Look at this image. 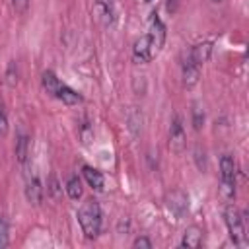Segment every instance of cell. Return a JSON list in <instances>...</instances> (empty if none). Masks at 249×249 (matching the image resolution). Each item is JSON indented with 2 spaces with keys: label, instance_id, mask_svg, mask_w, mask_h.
Here are the masks:
<instances>
[{
  "label": "cell",
  "instance_id": "cell-21",
  "mask_svg": "<svg viewBox=\"0 0 249 249\" xmlns=\"http://www.w3.org/2000/svg\"><path fill=\"white\" fill-rule=\"evenodd\" d=\"M80 140L84 144H89V140H93V128H91V124L88 121L82 123V126H80Z\"/></svg>",
  "mask_w": 249,
  "mask_h": 249
},
{
  "label": "cell",
  "instance_id": "cell-17",
  "mask_svg": "<svg viewBox=\"0 0 249 249\" xmlns=\"http://www.w3.org/2000/svg\"><path fill=\"white\" fill-rule=\"evenodd\" d=\"M41 84H43V89H45L49 95H53V93H54V89L58 88L60 80L56 78V74H54V72L45 70V72H43V76H41Z\"/></svg>",
  "mask_w": 249,
  "mask_h": 249
},
{
  "label": "cell",
  "instance_id": "cell-27",
  "mask_svg": "<svg viewBox=\"0 0 249 249\" xmlns=\"http://www.w3.org/2000/svg\"><path fill=\"white\" fill-rule=\"evenodd\" d=\"M177 4H179V0H167V10L173 14L177 10Z\"/></svg>",
  "mask_w": 249,
  "mask_h": 249
},
{
  "label": "cell",
  "instance_id": "cell-3",
  "mask_svg": "<svg viewBox=\"0 0 249 249\" xmlns=\"http://www.w3.org/2000/svg\"><path fill=\"white\" fill-rule=\"evenodd\" d=\"M224 220H226V228H228V233H230V239L235 243V245H241L243 239H245V226H243V218L239 214V210L230 204L224 212Z\"/></svg>",
  "mask_w": 249,
  "mask_h": 249
},
{
  "label": "cell",
  "instance_id": "cell-2",
  "mask_svg": "<svg viewBox=\"0 0 249 249\" xmlns=\"http://www.w3.org/2000/svg\"><path fill=\"white\" fill-rule=\"evenodd\" d=\"M235 161L230 154L220 158V195L226 200L235 196Z\"/></svg>",
  "mask_w": 249,
  "mask_h": 249
},
{
  "label": "cell",
  "instance_id": "cell-1",
  "mask_svg": "<svg viewBox=\"0 0 249 249\" xmlns=\"http://www.w3.org/2000/svg\"><path fill=\"white\" fill-rule=\"evenodd\" d=\"M78 222H80V228H82L86 237H89V239L97 237L99 231H101V208H99V202L93 200V198H88L78 210Z\"/></svg>",
  "mask_w": 249,
  "mask_h": 249
},
{
  "label": "cell",
  "instance_id": "cell-26",
  "mask_svg": "<svg viewBox=\"0 0 249 249\" xmlns=\"http://www.w3.org/2000/svg\"><path fill=\"white\" fill-rule=\"evenodd\" d=\"M132 247H140V249H152V241L148 239V237H144V235H140V237H136L134 239V243H132Z\"/></svg>",
  "mask_w": 249,
  "mask_h": 249
},
{
  "label": "cell",
  "instance_id": "cell-25",
  "mask_svg": "<svg viewBox=\"0 0 249 249\" xmlns=\"http://www.w3.org/2000/svg\"><path fill=\"white\" fill-rule=\"evenodd\" d=\"M8 245V226L4 222V218H0V247Z\"/></svg>",
  "mask_w": 249,
  "mask_h": 249
},
{
  "label": "cell",
  "instance_id": "cell-4",
  "mask_svg": "<svg viewBox=\"0 0 249 249\" xmlns=\"http://www.w3.org/2000/svg\"><path fill=\"white\" fill-rule=\"evenodd\" d=\"M148 37H150V43H152V49H154V53H160L161 51V47H163V43H165V25L161 23V19H160V16L156 14V12H152L150 14V19H148Z\"/></svg>",
  "mask_w": 249,
  "mask_h": 249
},
{
  "label": "cell",
  "instance_id": "cell-6",
  "mask_svg": "<svg viewBox=\"0 0 249 249\" xmlns=\"http://www.w3.org/2000/svg\"><path fill=\"white\" fill-rule=\"evenodd\" d=\"M25 198L29 200V204L37 206L43 198V187H41V181L37 177V173H33V169L27 167L25 171Z\"/></svg>",
  "mask_w": 249,
  "mask_h": 249
},
{
  "label": "cell",
  "instance_id": "cell-18",
  "mask_svg": "<svg viewBox=\"0 0 249 249\" xmlns=\"http://www.w3.org/2000/svg\"><path fill=\"white\" fill-rule=\"evenodd\" d=\"M128 128L132 130L134 136H138L140 130H142V113L136 111V107H132L130 113H128Z\"/></svg>",
  "mask_w": 249,
  "mask_h": 249
},
{
  "label": "cell",
  "instance_id": "cell-19",
  "mask_svg": "<svg viewBox=\"0 0 249 249\" xmlns=\"http://www.w3.org/2000/svg\"><path fill=\"white\" fill-rule=\"evenodd\" d=\"M193 126H195V130H200L204 126V111L198 103L193 105Z\"/></svg>",
  "mask_w": 249,
  "mask_h": 249
},
{
  "label": "cell",
  "instance_id": "cell-8",
  "mask_svg": "<svg viewBox=\"0 0 249 249\" xmlns=\"http://www.w3.org/2000/svg\"><path fill=\"white\" fill-rule=\"evenodd\" d=\"M165 204H167V208H169L177 218H181V216L189 210V196H187L181 189H175V191H171V193L165 196Z\"/></svg>",
  "mask_w": 249,
  "mask_h": 249
},
{
  "label": "cell",
  "instance_id": "cell-23",
  "mask_svg": "<svg viewBox=\"0 0 249 249\" xmlns=\"http://www.w3.org/2000/svg\"><path fill=\"white\" fill-rule=\"evenodd\" d=\"M12 8L16 14H25L29 8V0H12Z\"/></svg>",
  "mask_w": 249,
  "mask_h": 249
},
{
  "label": "cell",
  "instance_id": "cell-24",
  "mask_svg": "<svg viewBox=\"0 0 249 249\" xmlns=\"http://www.w3.org/2000/svg\"><path fill=\"white\" fill-rule=\"evenodd\" d=\"M6 134H8V117L4 107L0 105V136H6Z\"/></svg>",
  "mask_w": 249,
  "mask_h": 249
},
{
  "label": "cell",
  "instance_id": "cell-9",
  "mask_svg": "<svg viewBox=\"0 0 249 249\" xmlns=\"http://www.w3.org/2000/svg\"><path fill=\"white\" fill-rule=\"evenodd\" d=\"M198 76H200V64H196L189 54L187 58L183 60V84L187 88H193L196 82H198Z\"/></svg>",
  "mask_w": 249,
  "mask_h": 249
},
{
  "label": "cell",
  "instance_id": "cell-28",
  "mask_svg": "<svg viewBox=\"0 0 249 249\" xmlns=\"http://www.w3.org/2000/svg\"><path fill=\"white\" fill-rule=\"evenodd\" d=\"M146 2H152V0H146Z\"/></svg>",
  "mask_w": 249,
  "mask_h": 249
},
{
  "label": "cell",
  "instance_id": "cell-22",
  "mask_svg": "<svg viewBox=\"0 0 249 249\" xmlns=\"http://www.w3.org/2000/svg\"><path fill=\"white\" fill-rule=\"evenodd\" d=\"M47 191H49V195H51L53 198H58V193H60V185H58V179H56L54 175L49 179V187H47Z\"/></svg>",
  "mask_w": 249,
  "mask_h": 249
},
{
  "label": "cell",
  "instance_id": "cell-5",
  "mask_svg": "<svg viewBox=\"0 0 249 249\" xmlns=\"http://www.w3.org/2000/svg\"><path fill=\"white\" fill-rule=\"evenodd\" d=\"M187 146V136H185V128H183V123H181V117L175 115L173 121H171V126H169V148L171 152L175 154H181Z\"/></svg>",
  "mask_w": 249,
  "mask_h": 249
},
{
  "label": "cell",
  "instance_id": "cell-13",
  "mask_svg": "<svg viewBox=\"0 0 249 249\" xmlns=\"http://www.w3.org/2000/svg\"><path fill=\"white\" fill-rule=\"evenodd\" d=\"M210 53H212V43H210V41H202V43H196V45L191 49L189 56H191L196 64L202 66V64L210 58Z\"/></svg>",
  "mask_w": 249,
  "mask_h": 249
},
{
  "label": "cell",
  "instance_id": "cell-15",
  "mask_svg": "<svg viewBox=\"0 0 249 249\" xmlns=\"http://www.w3.org/2000/svg\"><path fill=\"white\" fill-rule=\"evenodd\" d=\"M16 156H18V161H19L21 165H25L27 156H29V138H27V134H23V132H19V136H18V140H16Z\"/></svg>",
  "mask_w": 249,
  "mask_h": 249
},
{
  "label": "cell",
  "instance_id": "cell-12",
  "mask_svg": "<svg viewBox=\"0 0 249 249\" xmlns=\"http://www.w3.org/2000/svg\"><path fill=\"white\" fill-rule=\"evenodd\" d=\"M181 245L183 247H189V249H196L202 245V230L198 226H189L183 233V239H181Z\"/></svg>",
  "mask_w": 249,
  "mask_h": 249
},
{
  "label": "cell",
  "instance_id": "cell-11",
  "mask_svg": "<svg viewBox=\"0 0 249 249\" xmlns=\"http://www.w3.org/2000/svg\"><path fill=\"white\" fill-rule=\"evenodd\" d=\"M93 12H95L97 19H99L103 25H111L113 19H115L111 0H95V4H93Z\"/></svg>",
  "mask_w": 249,
  "mask_h": 249
},
{
  "label": "cell",
  "instance_id": "cell-7",
  "mask_svg": "<svg viewBox=\"0 0 249 249\" xmlns=\"http://www.w3.org/2000/svg\"><path fill=\"white\" fill-rule=\"evenodd\" d=\"M154 49H152V43H150V37L148 35H142L140 39L134 41V47H132V60L136 64H146L152 60L154 56Z\"/></svg>",
  "mask_w": 249,
  "mask_h": 249
},
{
  "label": "cell",
  "instance_id": "cell-10",
  "mask_svg": "<svg viewBox=\"0 0 249 249\" xmlns=\"http://www.w3.org/2000/svg\"><path fill=\"white\" fill-rule=\"evenodd\" d=\"M53 97H56V99L62 101L64 105H78V103H82V95H80L76 89H72L70 86L62 84V82H60L58 88L54 89Z\"/></svg>",
  "mask_w": 249,
  "mask_h": 249
},
{
  "label": "cell",
  "instance_id": "cell-20",
  "mask_svg": "<svg viewBox=\"0 0 249 249\" xmlns=\"http://www.w3.org/2000/svg\"><path fill=\"white\" fill-rule=\"evenodd\" d=\"M6 84H8L10 88H14V86L18 84V66H16L14 60H12V62L8 64V68H6Z\"/></svg>",
  "mask_w": 249,
  "mask_h": 249
},
{
  "label": "cell",
  "instance_id": "cell-14",
  "mask_svg": "<svg viewBox=\"0 0 249 249\" xmlns=\"http://www.w3.org/2000/svg\"><path fill=\"white\" fill-rule=\"evenodd\" d=\"M84 177H86V181H88V185L91 187V189H95V191H103V187H105V179H103V175H101V171L99 169H95V167H91V165H84Z\"/></svg>",
  "mask_w": 249,
  "mask_h": 249
},
{
  "label": "cell",
  "instance_id": "cell-16",
  "mask_svg": "<svg viewBox=\"0 0 249 249\" xmlns=\"http://www.w3.org/2000/svg\"><path fill=\"white\" fill-rule=\"evenodd\" d=\"M64 189H66V195H68L72 200H78V198H82V195H84V187H82V181H80L78 175L68 177Z\"/></svg>",
  "mask_w": 249,
  "mask_h": 249
}]
</instances>
